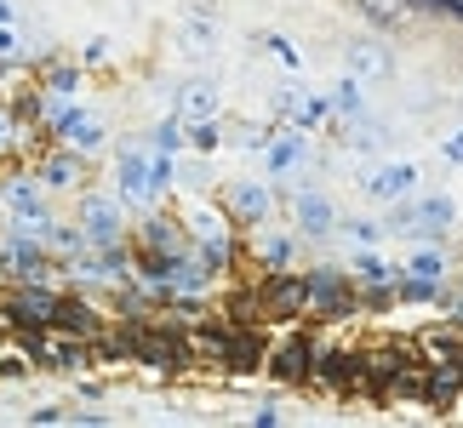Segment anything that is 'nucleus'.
I'll return each instance as SVG.
<instances>
[{"instance_id": "obj_1", "label": "nucleus", "mask_w": 463, "mask_h": 428, "mask_svg": "<svg viewBox=\"0 0 463 428\" xmlns=\"http://www.w3.org/2000/svg\"><path fill=\"white\" fill-rule=\"evenodd\" d=\"M80 228H86V240H92V252H120V240H127V206H120L115 194H86Z\"/></svg>"}, {"instance_id": "obj_2", "label": "nucleus", "mask_w": 463, "mask_h": 428, "mask_svg": "<svg viewBox=\"0 0 463 428\" xmlns=\"http://www.w3.org/2000/svg\"><path fill=\"white\" fill-rule=\"evenodd\" d=\"M337 223H344V218H337V206H332L320 189H298V194H292V228H298L304 240H332Z\"/></svg>"}, {"instance_id": "obj_3", "label": "nucleus", "mask_w": 463, "mask_h": 428, "mask_svg": "<svg viewBox=\"0 0 463 428\" xmlns=\"http://www.w3.org/2000/svg\"><path fill=\"white\" fill-rule=\"evenodd\" d=\"M361 189L372 194V200L395 206V200H406V194L418 189V166H412V160H383V166H366L361 172Z\"/></svg>"}, {"instance_id": "obj_4", "label": "nucleus", "mask_w": 463, "mask_h": 428, "mask_svg": "<svg viewBox=\"0 0 463 428\" xmlns=\"http://www.w3.org/2000/svg\"><path fill=\"white\" fill-rule=\"evenodd\" d=\"M223 206H229V218H235V223H263L275 211V189L241 177V183H223Z\"/></svg>"}, {"instance_id": "obj_5", "label": "nucleus", "mask_w": 463, "mask_h": 428, "mask_svg": "<svg viewBox=\"0 0 463 428\" xmlns=\"http://www.w3.org/2000/svg\"><path fill=\"white\" fill-rule=\"evenodd\" d=\"M189 246H194V257H201L206 269H223L229 263V223L212 218V211H194L189 218Z\"/></svg>"}, {"instance_id": "obj_6", "label": "nucleus", "mask_w": 463, "mask_h": 428, "mask_svg": "<svg viewBox=\"0 0 463 428\" xmlns=\"http://www.w3.org/2000/svg\"><path fill=\"white\" fill-rule=\"evenodd\" d=\"M349 75H361V80H389V75H395V58H389L383 41H354V46H349Z\"/></svg>"}, {"instance_id": "obj_7", "label": "nucleus", "mask_w": 463, "mask_h": 428, "mask_svg": "<svg viewBox=\"0 0 463 428\" xmlns=\"http://www.w3.org/2000/svg\"><path fill=\"white\" fill-rule=\"evenodd\" d=\"M263 160H269V172L280 177V172H298L309 160V137H304V126L298 132H280V137H269V149H263Z\"/></svg>"}, {"instance_id": "obj_8", "label": "nucleus", "mask_w": 463, "mask_h": 428, "mask_svg": "<svg viewBox=\"0 0 463 428\" xmlns=\"http://www.w3.org/2000/svg\"><path fill=\"white\" fill-rule=\"evenodd\" d=\"M41 183L46 189H80L86 183V166H80V149H63L58 154H46V166H41Z\"/></svg>"}, {"instance_id": "obj_9", "label": "nucleus", "mask_w": 463, "mask_h": 428, "mask_svg": "<svg viewBox=\"0 0 463 428\" xmlns=\"http://www.w3.org/2000/svg\"><path fill=\"white\" fill-rule=\"evenodd\" d=\"M12 314H17V320H29V326H46V320H58V314H63V302H58V297H46L41 285H24V292L12 297Z\"/></svg>"}, {"instance_id": "obj_10", "label": "nucleus", "mask_w": 463, "mask_h": 428, "mask_svg": "<svg viewBox=\"0 0 463 428\" xmlns=\"http://www.w3.org/2000/svg\"><path fill=\"white\" fill-rule=\"evenodd\" d=\"M280 115H287L292 126L309 132V126H320L332 109H326V92H320V98H309V92H280Z\"/></svg>"}, {"instance_id": "obj_11", "label": "nucleus", "mask_w": 463, "mask_h": 428, "mask_svg": "<svg viewBox=\"0 0 463 428\" xmlns=\"http://www.w3.org/2000/svg\"><path fill=\"white\" fill-rule=\"evenodd\" d=\"M63 143H69V149H80V154L103 149V120L86 115V109H69V120H63Z\"/></svg>"}, {"instance_id": "obj_12", "label": "nucleus", "mask_w": 463, "mask_h": 428, "mask_svg": "<svg viewBox=\"0 0 463 428\" xmlns=\"http://www.w3.org/2000/svg\"><path fill=\"white\" fill-rule=\"evenodd\" d=\"M452 223H458L452 194H423V200H418V235H447Z\"/></svg>"}, {"instance_id": "obj_13", "label": "nucleus", "mask_w": 463, "mask_h": 428, "mask_svg": "<svg viewBox=\"0 0 463 428\" xmlns=\"http://www.w3.org/2000/svg\"><path fill=\"white\" fill-rule=\"evenodd\" d=\"M120 194L137 200V206L155 200V177H149V160L144 154H127V160H120Z\"/></svg>"}, {"instance_id": "obj_14", "label": "nucleus", "mask_w": 463, "mask_h": 428, "mask_svg": "<svg viewBox=\"0 0 463 428\" xmlns=\"http://www.w3.org/2000/svg\"><path fill=\"white\" fill-rule=\"evenodd\" d=\"M326 109H332V115H344V120H361V109H366V98H361V75L332 80V86H326Z\"/></svg>"}, {"instance_id": "obj_15", "label": "nucleus", "mask_w": 463, "mask_h": 428, "mask_svg": "<svg viewBox=\"0 0 463 428\" xmlns=\"http://www.w3.org/2000/svg\"><path fill=\"white\" fill-rule=\"evenodd\" d=\"M184 235L189 228H177L172 218H149L144 223V246L149 252H166V257H184Z\"/></svg>"}, {"instance_id": "obj_16", "label": "nucleus", "mask_w": 463, "mask_h": 428, "mask_svg": "<svg viewBox=\"0 0 463 428\" xmlns=\"http://www.w3.org/2000/svg\"><path fill=\"white\" fill-rule=\"evenodd\" d=\"M184 120H212L218 115V86L212 80H189L184 86V109H177Z\"/></svg>"}, {"instance_id": "obj_17", "label": "nucleus", "mask_w": 463, "mask_h": 428, "mask_svg": "<svg viewBox=\"0 0 463 428\" xmlns=\"http://www.w3.org/2000/svg\"><path fill=\"white\" fill-rule=\"evenodd\" d=\"M6 206L17 211V218H29L34 228H46V211H41V189H34V183H24V177H17V183H6Z\"/></svg>"}, {"instance_id": "obj_18", "label": "nucleus", "mask_w": 463, "mask_h": 428, "mask_svg": "<svg viewBox=\"0 0 463 428\" xmlns=\"http://www.w3.org/2000/svg\"><path fill=\"white\" fill-rule=\"evenodd\" d=\"M258 257L269 263V269H287V263L298 257V228L287 235V228H269V235L258 240Z\"/></svg>"}, {"instance_id": "obj_19", "label": "nucleus", "mask_w": 463, "mask_h": 428, "mask_svg": "<svg viewBox=\"0 0 463 428\" xmlns=\"http://www.w3.org/2000/svg\"><path fill=\"white\" fill-rule=\"evenodd\" d=\"M46 246H52L58 257H86V252H92V240H86V228H80V223H75V228L46 223Z\"/></svg>"}, {"instance_id": "obj_20", "label": "nucleus", "mask_w": 463, "mask_h": 428, "mask_svg": "<svg viewBox=\"0 0 463 428\" xmlns=\"http://www.w3.org/2000/svg\"><path fill=\"white\" fill-rule=\"evenodd\" d=\"M349 297V285H344V274H332V269H320V274H309V302H320V309H337V302Z\"/></svg>"}, {"instance_id": "obj_21", "label": "nucleus", "mask_w": 463, "mask_h": 428, "mask_svg": "<svg viewBox=\"0 0 463 428\" xmlns=\"http://www.w3.org/2000/svg\"><path fill=\"white\" fill-rule=\"evenodd\" d=\"M223 120L218 115H212V120H189V149H201V154H218L223 149Z\"/></svg>"}, {"instance_id": "obj_22", "label": "nucleus", "mask_w": 463, "mask_h": 428, "mask_svg": "<svg viewBox=\"0 0 463 428\" xmlns=\"http://www.w3.org/2000/svg\"><path fill=\"white\" fill-rule=\"evenodd\" d=\"M184 126H189V120H166V126H155V149L177 154V149H184Z\"/></svg>"}, {"instance_id": "obj_23", "label": "nucleus", "mask_w": 463, "mask_h": 428, "mask_svg": "<svg viewBox=\"0 0 463 428\" xmlns=\"http://www.w3.org/2000/svg\"><path fill=\"white\" fill-rule=\"evenodd\" d=\"M406 274H423V280H440V274H447V257H440V252H418L412 263H406Z\"/></svg>"}, {"instance_id": "obj_24", "label": "nucleus", "mask_w": 463, "mask_h": 428, "mask_svg": "<svg viewBox=\"0 0 463 428\" xmlns=\"http://www.w3.org/2000/svg\"><path fill=\"white\" fill-rule=\"evenodd\" d=\"M344 228H349V235L361 240V246H378V240L389 235V228H383V223H372V218H344Z\"/></svg>"}, {"instance_id": "obj_25", "label": "nucleus", "mask_w": 463, "mask_h": 428, "mask_svg": "<svg viewBox=\"0 0 463 428\" xmlns=\"http://www.w3.org/2000/svg\"><path fill=\"white\" fill-rule=\"evenodd\" d=\"M372 17H383V23H406V0H361Z\"/></svg>"}, {"instance_id": "obj_26", "label": "nucleus", "mask_w": 463, "mask_h": 428, "mask_svg": "<svg viewBox=\"0 0 463 428\" xmlns=\"http://www.w3.org/2000/svg\"><path fill=\"white\" fill-rule=\"evenodd\" d=\"M235 149H269V132H263V126H235Z\"/></svg>"}, {"instance_id": "obj_27", "label": "nucleus", "mask_w": 463, "mask_h": 428, "mask_svg": "<svg viewBox=\"0 0 463 428\" xmlns=\"http://www.w3.org/2000/svg\"><path fill=\"white\" fill-rule=\"evenodd\" d=\"M269 46H275V58L287 63V69H304V51H298L292 41H280V34H269Z\"/></svg>"}, {"instance_id": "obj_28", "label": "nucleus", "mask_w": 463, "mask_h": 428, "mask_svg": "<svg viewBox=\"0 0 463 428\" xmlns=\"http://www.w3.org/2000/svg\"><path fill=\"white\" fill-rule=\"evenodd\" d=\"M378 143H383L378 132H372V126H361V132H354V143H349V149H361V154H372V149H378Z\"/></svg>"}, {"instance_id": "obj_29", "label": "nucleus", "mask_w": 463, "mask_h": 428, "mask_svg": "<svg viewBox=\"0 0 463 428\" xmlns=\"http://www.w3.org/2000/svg\"><path fill=\"white\" fill-rule=\"evenodd\" d=\"M440 154H447V160H452V166H463V132H452L447 143H440Z\"/></svg>"}, {"instance_id": "obj_30", "label": "nucleus", "mask_w": 463, "mask_h": 428, "mask_svg": "<svg viewBox=\"0 0 463 428\" xmlns=\"http://www.w3.org/2000/svg\"><path fill=\"white\" fill-rule=\"evenodd\" d=\"M12 137H17V120H12V115H0V149H12Z\"/></svg>"}, {"instance_id": "obj_31", "label": "nucleus", "mask_w": 463, "mask_h": 428, "mask_svg": "<svg viewBox=\"0 0 463 428\" xmlns=\"http://www.w3.org/2000/svg\"><path fill=\"white\" fill-rule=\"evenodd\" d=\"M12 46H17V34H12V29H0V58H17Z\"/></svg>"}, {"instance_id": "obj_32", "label": "nucleus", "mask_w": 463, "mask_h": 428, "mask_svg": "<svg viewBox=\"0 0 463 428\" xmlns=\"http://www.w3.org/2000/svg\"><path fill=\"white\" fill-rule=\"evenodd\" d=\"M17 23V6H12V0H0V29H12Z\"/></svg>"}]
</instances>
